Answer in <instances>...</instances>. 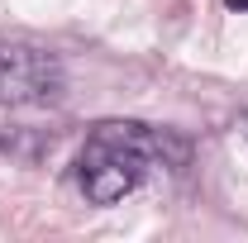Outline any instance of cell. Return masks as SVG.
Instances as JSON below:
<instances>
[{"label": "cell", "mask_w": 248, "mask_h": 243, "mask_svg": "<svg viewBox=\"0 0 248 243\" xmlns=\"http://www.w3.org/2000/svg\"><path fill=\"white\" fill-rule=\"evenodd\" d=\"M148 172L153 167L129 148V143H120L115 134H105L100 124H95V134L86 138V148L77 157V186L86 191L91 205H115L124 196H134Z\"/></svg>", "instance_id": "obj_1"}, {"label": "cell", "mask_w": 248, "mask_h": 243, "mask_svg": "<svg viewBox=\"0 0 248 243\" xmlns=\"http://www.w3.org/2000/svg\"><path fill=\"white\" fill-rule=\"evenodd\" d=\"M67 86L58 53L38 43H5L0 38V105H48Z\"/></svg>", "instance_id": "obj_2"}, {"label": "cell", "mask_w": 248, "mask_h": 243, "mask_svg": "<svg viewBox=\"0 0 248 243\" xmlns=\"http://www.w3.org/2000/svg\"><path fill=\"white\" fill-rule=\"evenodd\" d=\"M105 134H115L120 143L139 152L148 167H167V172H182L191 162V143H186L177 129H162V124H143V120H105Z\"/></svg>", "instance_id": "obj_3"}, {"label": "cell", "mask_w": 248, "mask_h": 243, "mask_svg": "<svg viewBox=\"0 0 248 243\" xmlns=\"http://www.w3.org/2000/svg\"><path fill=\"white\" fill-rule=\"evenodd\" d=\"M229 10H239V15H248V0H224Z\"/></svg>", "instance_id": "obj_4"}, {"label": "cell", "mask_w": 248, "mask_h": 243, "mask_svg": "<svg viewBox=\"0 0 248 243\" xmlns=\"http://www.w3.org/2000/svg\"><path fill=\"white\" fill-rule=\"evenodd\" d=\"M239 129H244V138H248V110H244V120H239Z\"/></svg>", "instance_id": "obj_5"}]
</instances>
